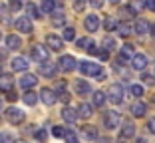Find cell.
<instances>
[{
	"instance_id": "1",
	"label": "cell",
	"mask_w": 155,
	"mask_h": 143,
	"mask_svg": "<svg viewBox=\"0 0 155 143\" xmlns=\"http://www.w3.org/2000/svg\"><path fill=\"white\" fill-rule=\"evenodd\" d=\"M105 96H107V99H110L111 103H115V106H117V103L123 102V88L119 86V83H111Z\"/></svg>"
},
{
	"instance_id": "2",
	"label": "cell",
	"mask_w": 155,
	"mask_h": 143,
	"mask_svg": "<svg viewBox=\"0 0 155 143\" xmlns=\"http://www.w3.org/2000/svg\"><path fill=\"white\" fill-rule=\"evenodd\" d=\"M119 121H121V117H119L117 111H105L104 123H105L107 129H115V127H119Z\"/></svg>"
},
{
	"instance_id": "3",
	"label": "cell",
	"mask_w": 155,
	"mask_h": 143,
	"mask_svg": "<svg viewBox=\"0 0 155 143\" xmlns=\"http://www.w3.org/2000/svg\"><path fill=\"white\" fill-rule=\"evenodd\" d=\"M6 119H8L10 123L18 125V123L24 121V111H20L18 107H8V109H6Z\"/></svg>"
},
{
	"instance_id": "4",
	"label": "cell",
	"mask_w": 155,
	"mask_h": 143,
	"mask_svg": "<svg viewBox=\"0 0 155 143\" xmlns=\"http://www.w3.org/2000/svg\"><path fill=\"white\" fill-rule=\"evenodd\" d=\"M80 72L84 76H97L101 72L100 64H91V62H80Z\"/></svg>"
},
{
	"instance_id": "5",
	"label": "cell",
	"mask_w": 155,
	"mask_h": 143,
	"mask_svg": "<svg viewBox=\"0 0 155 143\" xmlns=\"http://www.w3.org/2000/svg\"><path fill=\"white\" fill-rule=\"evenodd\" d=\"M16 30H18V32H24V34H30L32 32V22H30V18H28V16H20V18L16 20Z\"/></svg>"
},
{
	"instance_id": "6",
	"label": "cell",
	"mask_w": 155,
	"mask_h": 143,
	"mask_svg": "<svg viewBox=\"0 0 155 143\" xmlns=\"http://www.w3.org/2000/svg\"><path fill=\"white\" fill-rule=\"evenodd\" d=\"M84 26H86L87 32H96L97 28H100V18H97L96 14H87V18L84 20Z\"/></svg>"
},
{
	"instance_id": "7",
	"label": "cell",
	"mask_w": 155,
	"mask_h": 143,
	"mask_svg": "<svg viewBox=\"0 0 155 143\" xmlns=\"http://www.w3.org/2000/svg\"><path fill=\"white\" fill-rule=\"evenodd\" d=\"M58 64L64 72H72V70L76 68V58H74V56H62Z\"/></svg>"
},
{
	"instance_id": "8",
	"label": "cell",
	"mask_w": 155,
	"mask_h": 143,
	"mask_svg": "<svg viewBox=\"0 0 155 143\" xmlns=\"http://www.w3.org/2000/svg\"><path fill=\"white\" fill-rule=\"evenodd\" d=\"M32 60H36V62H46L48 60V50H46L44 46H34L32 48Z\"/></svg>"
},
{
	"instance_id": "9",
	"label": "cell",
	"mask_w": 155,
	"mask_h": 143,
	"mask_svg": "<svg viewBox=\"0 0 155 143\" xmlns=\"http://www.w3.org/2000/svg\"><path fill=\"white\" fill-rule=\"evenodd\" d=\"M40 99H42V102L46 103V106H54L58 97H56L54 89H48V88H44V89L40 92Z\"/></svg>"
},
{
	"instance_id": "10",
	"label": "cell",
	"mask_w": 155,
	"mask_h": 143,
	"mask_svg": "<svg viewBox=\"0 0 155 143\" xmlns=\"http://www.w3.org/2000/svg\"><path fill=\"white\" fill-rule=\"evenodd\" d=\"M40 74L44 76V78H54L56 76V64H50V62L46 60L40 64Z\"/></svg>"
},
{
	"instance_id": "11",
	"label": "cell",
	"mask_w": 155,
	"mask_h": 143,
	"mask_svg": "<svg viewBox=\"0 0 155 143\" xmlns=\"http://www.w3.org/2000/svg\"><path fill=\"white\" fill-rule=\"evenodd\" d=\"M131 66L135 70H145V66H147V56L145 54H133L131 56Z\"/></svg>"
},
{
	"instance_id": "12",
	"label": "cell",
	"mask_w": 155,
	"mask_h": 143,
	"mask_svg": "<svg viewBox=\"0 0 155 143\" xmlns=\"http://www.w3.org/2000/svg\"><path fill=\"white\" fill-rule=\"evenodd\" d=\"M46 44L52 48V50H62L64 48V40L62 38H58V36H54V34H50V36H46Z\"/></svg>"
},
{
	"instance_id": "13",
	"label": "cell",
	"mask_w": 155,
	"mask_h": 143,
	"mask_svg": "<svg viewBox=\"0 0 155 143\" xmlns=\"http://www.w3.org/2000/svg\"><path fill=\"white\" fill-rule=\"evenodd\" d=\"M38 83V78L34 74H26V76H22V80H20V86H22L24 89H30V88H34Z\"/></svg>"
},
{
	"instance_id": "14",
	"label": "cell",
	"mask_w": 155,
	"mask_h": 143,
	"mask_svg": "<svg viewBox=\"0 0 155 143\" xmlns=\"http://www.w3.org/2000/svg\"><path fill=\"white\" fill-rule=\"evenodd\" d=\"M12 70H14V72H26V70H28V60L22 58V56L14 58V60H12Z\"/></svg>"
},
{
	"instance_id": "15",
	"label": "cell",
	"mask_w": 155,
	"mask_h": 143,
	"mask_svg": "<svg viewBox=\"0 0 155 143\" xmlns=\"http://www.w3.org/2000/svg\"><path fill=\"white\" fill-rule=\"evenodd\" d=\"M78 46L82 48V50H87L90 54H96V44H94V40H90V38H82V40H78Z\"/></svg>"
},
{
	"instance_id": "16",
	"label": "cell",
	"mask_w": 155,
	"mask_h": 143,
	"mask_svg": "<svg viewBox=\"0 0 155 143\" xmlns=\"http://www.w3.org/2000/svg\"><path fill=\"white\" fill-rule=\"evenodd\" d=\"M12 86H14L12 76H8V74L0 76V92H10V89H12Z\"/></svg>"
},
{
	"instance_id": "17",
	"label": "cell",
	"mask_w": 155,
	"mask_h": 143,
	"mask_svg": "<svg viewBox=\"0 0 155 143\" xmlns=\"http://www.w3.org/2000/svg\"><path fill=\"white\" fill-rule=\"evenodd\" d=\"M115 30H117V34H119L121 38H127L129 34L133 32V26H131L129 22H121V24L117 22V28H115Z\"/></svg>"
},
{
	"instance_id": "18",
	"label": "cell",
	"mask_w": 155,
	"mask_h": 143,
	"mask_svg": "<svg viewBox=\"0 0 155 143\" xmlns=\"http://www.w3.org/2000/svg\"><path fill=\"white\" fill-rule=\"evenodd\" d=\"M62 117H64V121H68V123H74V121L78 119V111L72 109V107H64V109H62Z\"/></svg>"
},
{
	"instance_id": "19",
	"label": "cell",
	"mask_w": 155,
	"mask_h": 143,
	"mask_svg": "<svg viewBox=\"0 0 155 143\" xmlns=\"http://www.w3.org/2000/svg\"><path fill=\"white\" fill-rule=\"evenodd\" d=\"M76 92L80 93V96H87V93L91 92V86L87 82H84V80H78L76 82Z\"/></svg>"
},
{
	"instance_id": "20",
	"label": "cell",
	"mask_w": 155,
	"mask_h": 143,
	"mask_svg": "<svg viewBox=\"0 0 155 143\" xmlns=\"http://www.w3.org/2000/svg\"><path fill=\"white\" fill-rule=\"evenodd\" d=\"M145 109H147V106H145L143 102H135V103L131 106V113H133L135 117H143V115H145Z\"/></svg>"
},
{
	"instance_id": "21",
	"label": "cell",
	"mask_w": 155,
	"mask_h": 143,
	"mask_svg": "<svg viewBox=\"0 0 155 143\" xmlns=\"http://www.w3.org/2000/svg\"><path fill=\"white\" fill-rule=\"evenodd\" d=\"M149 22L147 20H143V18H139V20H135V32L137 34H147L149 32Z\"/></svg>"
},
{
	"instance_id": "22",
	"label": "cell",
	"mask_w": 155,
	"mask_h": 143,
	"mask_svg": "<svg viewBox=\"0 0 155 143\" xmlns=\"http://www.w3.org/2000/svg\"><path fill=\"white\" fill-rule=\"evenodd\" d=\"M6 46L10 48V50H18L20 46H22V40H20L16 34H12V36H8L6 38Z\"/></svg>"
},
{
	"instance_id": "23",
	"label": "cell",
	"mask_w": 155,
	"mask_h": 143,
	"mask_svg": "<svg viewBox=\"0 0 155 143\" xmlns=\"http://www.w3.org/2000/svg\"><path fill=\"white\" fill-rule=\"evenodd\" d=\"M82 135L86 139H96L97 137V131H96L94 125H86V127H82Z\"/></svg>"
},
{
	"instance_id": "24",
	"label": "cell",
	"mask_w": 155,
	"mask_h": 143,
	"mask_svg": "<svg viewBox=\"0 0 155 143\" xmlns=\"http://www.w3.org/2000/svg\"><path fill=\"white\" fill-rule=\"evenodd\" d=\"M22 99H24V103H26V106H36V102H38V93L26 92V93L22 96Z\"/></svg>"
},
{
	"instance_id": "25",
	"label": "cell",
	"mask_w": 155,
	"mask_h": 143,
	"mask_svg": "<svg viewBox=\"0 0 155 143\" xmlns=\"http://www.w3.org/2000/svg\"><path fill=\"white\" fill-rule=\"evenodd\" d=\"M91 113H94V107H91L90 103H82V106H80V111H78L80 117H91Z\"/></svg>"
},
{
	"instance_id": "26",
	"label": "cell",
	"mask_w": 155,
	"mask_h": 143,
	"mask_svg": "<svg viewBox=\"0 0 155 143\" xmlns=\"http://www.w3.org/2000/svg\"><path fill=\"white\" fill-rule=\"evenodd\" d=\"M104 28L107 30V32H114L115 28H117V20H115L114 16H107V18H105V22H104Z\"/></svg>"
},
{
	"instance_id": "27",
	"label": "cell",
	"mask_w": 155,
	"mask_h": 143,
	"mask_svg": "<svg viewBox=\"0 0 155 143\" xmlns=\"http://www.w3.org/2000/svg\"><path fill=\"white\" fill-rule=\"evenodd\" d=\"M135 135V127H133V123H125L121 127V137H133Z\"/></svg>"
},
{
	"instance_id": "28",
	"label": "cell",
	"mask_w": 155,
	"mask_h": 143,
	"mask_svg": "<svg viewBox=\"0 0 155 143\" xmlns=\"http://www.w3.org/2000/svg\"><path fill=\"white\" fill-rule=\"evenodd\" d=\"M56 0H42V12H54Z\"/></svg>"
},
{
	"instance_id": "29",
	"label": "cell",
	"mask_w": 155,
	"mask_h": 143,
	"mask_svg": "<svg viewBox=\"0 0 155 143\" xmlns=\"http://www.w3.org/2000/svg\"><path fill=\"white\" fill-rule=\"evenodd\" d=\"M26 12H28V16H30V18H40V10H38L32 2H30V4H26Z\"/></svg>"
},
{
	"instance_id": "30",
	"label": "cell",
	"mask_w": 155,
	"mask_h": 143,
	"mask_svg": "<svg viewBox=\"0 0 155 143\" xmlns=\"http://www.w3.org/2000/svg\"><path fill=\"white\" fill-rule=\"evenodd\" d=\"M104 102H105V93L104 92H96V93H94V106L101 107V106H104Z\"/></svg>"
},
{
	"instance_id": "31",
	"label": "cell",
	"mask_w": 155,
	"mask_h": 143,
	"mask_svg": "<svg viewBox=\"0 0 155 143\" xmlns=\"http://www.w3.org/2000/svg\"><path fill=\"white\" fill-rule=\"evenodd\" d=\"M54 26H64L66 24V16H64V12H58V14H54Z\"/></svg>"
},
{
	"instance_id": "32",
	"label": "cell",
	"mask_w": 155,
	"mask_h": 143,
	"mask_svg": "<svg viewBox=\"0 0 155 143\" xmlns=\"http://www.w3.org/2000/svg\"><path fill=\"white\" fill-rule=\"evenodd\" d=\"M64 139H66V143H78V135L74 133V131H70V129L64 131Z\"/></svg>"
},
{
	"instance_id": "33",
	"label": "cell",
	"mask_w": 155,
	"mask_h": 143,
	"mask_svg": "<svg viewBox=\"0 0 155 143\" xmlns=\"http://www.w3.org/2000/svg\"><path fill=\"white\" fill-rule=\"evenodd\" d=\"M74 38H76V30H74V28H66L64 30V34H62V40H74Z\"/></svg>"
},
{
	"instance_id": "34",
	"label": "cell",
	"mask_w": 155,
	"mask_h": 143,
	"mask_svg": "<svg viewBox=\"0 0 155 143\" xmlns=\"http://www.w3.org/2000/svg\"><path fill=\"white\" fill-rule=\"evenodd\" d=\"M129 92H131L133 97H141L143 96V88H141V86H137V83H133L131 88H129Z\"/></svg>"
},
{
	"instance_id": "35",
	"label": "cell",
	"mask_w": 155,
	"mask_h": 143,
	"mask_svg": "<svg viewBox=\"0 0 155 143\" xmlns=\"http://www.w3.org/2000/svg\"><path fill=\"white\" fill-rule=\"evenodd\" d=\"M121 54L125 56V58H131L135 52H133V46L131 44H125V46H121Z\"/></svg>"
},
{
	"instance_id": "36",
	"label": "cell",
	"mask_w": 155,
	"mask_h": 143,
	"mask_svg": "<svg viewBox=\"0 0 155 143\" xmlns=\"http://www.w3.org/2000/svg\"><path fill=\"white\" fill-rule=\"evenodd\" d=\"M101 44H104V48H105L107 52H110V50H114V48H115V42L111 40V38H104V42H101Z\"/></svg>"
},
{
	"instance_id": "37",
	"label": "cell",
	"mask_w": 155,
	"mask_h": 143,
	"mask_svg": "<svg viewBox=\"0 0 155 143\" xmlns=\"http://www.w3.org/2000/svg\"><path fill=\"white\" fill-rule=\"evenodd\" d=\"M64 127H60V125H54V127H52V135H54V137H64Z\"/></svg>"
},
{
	"instance_id": "38",
	"label": "cell",
	"mask_w": 155,
	"mask_h": 143,
	"mask_svg": "<svg viewBox=\"0 0 155 143\" xmlns=\"http://www.w3.org/2000/svg\"><path fill=\"white\" fill-rule=\"evenodd\" d=\"M20 8H22V2H20V0H10V10L18 12Z\"/></svg>"
},
{
	"instance_id": "39",
	"label": "cell",
	"mask_w": 155,
	"mask_h": 143,
	"mask_svg": "<svg viewBox=\"0 0 155 143\" xmlns=\"http://www.w3.org/2000/svg\"><path fill=\"white\" fill-rule=\"evenodd\" d=\"M129 8H131V12H141L143 4L139 2V0H135V2H131V6H129Z\"/></svg>"
},
{
	"instance_id": "40",
	"label": "cell",
	"mask_w": 155,
	"mask_h": 143,
	"mask_svg": "<svg viewBox=\"0 0 155 143\" xmlns=\"http://www.w3.org/2000/svg\"><path fill=\"white\" fill-rule=\"evenodd\" d=\"M143 6H145L147 10H151V12H155V0H145Z\"/></svg>"
},
{
	"instance_id": "41",
	"label": "cell",
	"mask_w": 155,
	"mask_h": 143,
	"mask_svg": "<svg viewBox=\"0 0 155 143\" xmlns=\"http://www.w3.org/2000/svg\"><path fill=\"white\" fill-rule=\"evenodd\" d=\"M46 137H48V133H46L44 129H40V131H36V139H40V141H46Z\"/></svg>"
},
{
	"instance_id": "42",
	"label": "cell",
	"mask_w": 155,
	"mask_h": 143,
	"mask_svg": "<svg viewBox=\"0 0 155 143\" xmlns=\"http://www.w3.org/2000/svg\"><path fill=\"white\" fill-rule=\"evenodd\" d=\"M96 54H97V58H100V60H107V56H110V52H107V50H101V52H96Z\"/></svg>"
},
{
	"instance_id": "43",
	"label": "cell",
	"mask_w": 155,
	"mask_h": 143,
	"mask_svg": "<svg viewBox=\"0 0 155 143\" xmlns=\"http://www.w3.org/2000/svg\"><path fill=\"white\" fill-rule=\"evenodd\" d=\"M115 62H117V66H123V64H127V58H125L123 54H119L117 58H115Z\"/></svg>"
},
{
	"instance_id": "44",
	"label": "cell",
	"mask_w": 155,
	"mask_h": 143,
	"mask_svg": "<svg viewBox=\"0 0 155 143\" xmlns=\"http://www.w3.org/2000/svg\"><path fill=\"white\" fill-rule=\"evenodd\" d=\"M0 143H12V137L8 133H2L0 135Z\"/></svg>"
},
{
	"instance_id": "45",
	"label": "cell",
	"mask_w": 155,
	"mask_h": 143,
	"mask_svg": "<svg viewBox=\"0 0 155 143\" xmlns=\"http://www.w3.org/2000/svg\"><path fill=\"white\" fill-rule=\"evenodd\" d=\"M90 4L94 6V8H101V6H104V0H90Z\"/></svg>"
},
{
	"instance_id": "46",
	"label": "cell",
	"mask_w": 155,
	"mask_h": 143,
	"mask_svg": "<svg viewBox=\"0 0 155 143\" xmlns=\"http://www.w3.org/2000/svg\"><path fill=\"white\" fill-rule=\"evenodd\" d=\"M147 127H149L151 133H155V117H151V119L147 121Z\"/></svg>"
},
{
	"instance_id": "47",
	"label": "cell",
	"mask_w": 155,
	"mask_h": 143,
	"mask_svg": "<svg viewBox=\"0 0 155 143\" xmlns=\"http://www.w3.org/2000/svg\"><path fill=\"white\" fill-rule=\"evenodd\" d=\"M119 12H121V16H125V18H129V16H131V8H121V10H119Z\"/></svg>"
},
{
	"instance_id": "48",
	"label": "cell",
	"mask_w": 155,
	"mask_h": 143,
	"mask_svg": "<svg viewBox=\"0 0 155 143\" xmlns=\"http://www.w3.org/2000/svg\"><path fill=\"white\" fill-rule=\"evenodd\" d=\"M84 4H86V2H84V0H76V10H84Z\"/></svg>"
},
{
	"instance_id": "49",
	"label": "cell",
	"mask_w": 155,
	"mask_h": 143,
	"mask_svg": "<svg viewBox=\"0 0 155 143\" xmlns=\"http://www.w3.org/2000/svg\"><path fill=\"white\" fill-rule=\"evenodd\" d=\"M143 82H145L147 86H153V78H151V76H147V74L143 76Z\"/></svg>"
},
{
	"instance_id": "50",
	"label": "cell",
	"mask_w": 155,
	"mask_h": 143,
	"mask_svg": "<svg viewBox=\"0 0 155 143\" xmlns=\"http://www.w3.org/2000/svg\"><path fill=\"white\" fill-rule=\"evenodd\" d=\"M16 97H18V96H16V93L10 89V92H8V99H10V102H16Z\"/></svg>"
},
{
	"instance_id": "51",
	"label": "cell",
	"mask_w": 155,
	"mask_h": 143,
	"mask_svg": "<svg viewBox=\"0 0 155 143\" xmlns=\"http://www.w3.org/2000/svg\"><path fill=\"white\" fill-rule=\"evenodd\" d=\"M60 99H62V102H68V99H70V93H60Z\"/></svg>"
},
{
	"instance_id": "52",
	"label": "cell",
	"mask_w": 155,
	"mask_h": 143,
	"mask_svg": "<svg viewBox=\"0 0 155 143\" xmlns=\"http://www.w3.org/2000/svg\"><path fill=\"white\" fill-rule=\"evenodd\" d=\"M135 143H147V141H145V139H143V137H139V139H137Z\"/></svg>"
},
{
	"instance_id": "53",
	"label": "cell",
	"mask_w": 155,
	"mask_h": 143,
	"mask_svg": "<svg viewBox=\"0 0 155 143\" xmlns=\"http://www.w3.org/2000/svg\"><path fill=\"white\" fill-rule=\"evenodd\" d=\"M97 143H110V139H100Z\"/></svg>"
},
{
	"instance_id": "54",
	"label": "cell",
	"mask_w": 155,
	"mask_h": 143,
	"mask_svg": "<svg viewBox=\"0 0 155 143\" xmlns=\"http://www.w3.org/2000/svg\"><path fill=\"white\" fill-rule=\"evenodd\" d=\"M110 2H114V4H117V2H119V0H110Z\"/></svg>"
},
{
	"instance_id": "55",
	"label": "cell",
	"mask_w": 155,
	"mask_h": 143,
	"mask_svg": "<svg viewBox=\"0 0 155 143\" xmlns=\"http://www.w3.org/2000/svg\"><path fill=\"white\" fill-rule=\"evenodd\" d=\"M16 143H26V141H16Z\"/></svg>"
},
{
	"instance_id": "56",
	"label": "cell",
	"mask_w": 155,
	"mask_h": 143,
	"mask_svg": "<svg viewBox=\"0 0 155 143\" xmlns=\"http://www.w3.org/2000/svg\"><path fill=\"white\" fill-rule=\"evenodd\" d=\"M0 109H2V102H0Z\"/></svg>"
},
{
	"instance_id": "57",
	"label": "cell",
	"mask_w": 155,
	"mask_h": 143,
	"mask_svg": "<svg viewBox=\"0 0 155 143\" xmlns=\"http://www.w3.org/2000/svg\"><path fill=\"white\" fill-rule=\"evenodd\" d=\"M153 30H155V26H153ZM153 36H155V32H153Z\"/></svg>"
}]
</instances>
